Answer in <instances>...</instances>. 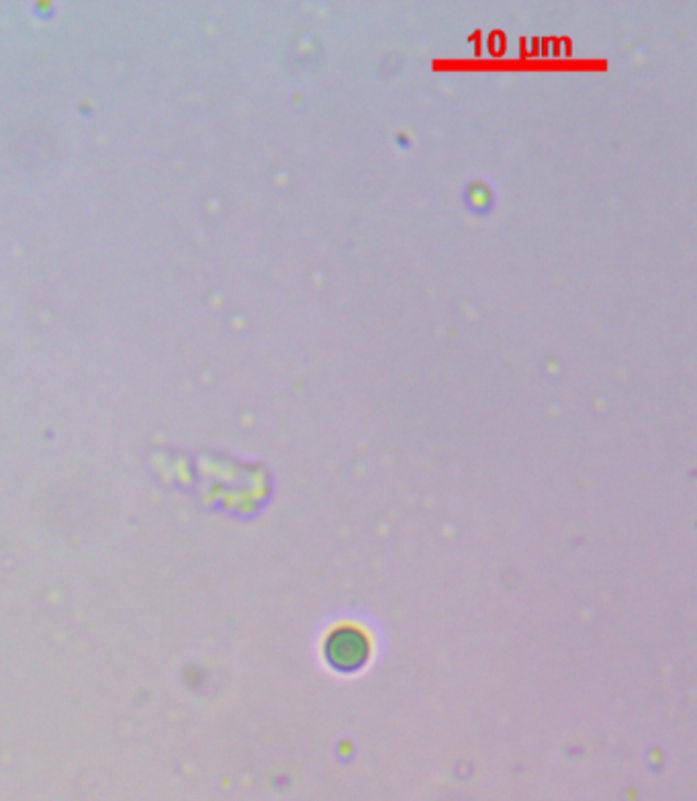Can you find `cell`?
Masks as SVG:
<instances>
[{"label": "cell", "mask_w": 697, "mask_h": 801, "mask_svg": "<svg viewBox=\"0 0 697 801\" xmlns=\"http://www.w3.org/2000/svg\"><path fill=\"white\" fill-rule=\"evenodd\" d=\"M368 652V642L362 632L354 628L336 630L328 642V654L340 667H356L364 661Z\"/></svg>", "instance_id": "1"}]
</instances>
